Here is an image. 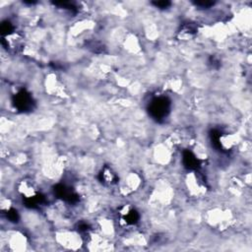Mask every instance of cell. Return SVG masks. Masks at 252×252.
I'll return each mask as SVG.
<instances>
[{
	"instance_id": "obj_1",
	"label": "cell",
	"mask_w": 252,
	"mask_h": 252,
	"mask_svg": "<svg viewBox=\"0 0 252 252\" xmlns=\"http://www.w3.org/2000/svg\"><path fill=\"white\" fill-rule=\"evenodd\" d=\"M56 242L67 249H78L83 245V237L72 230H60L55 233Z\"/></svg>"
}]
</instances>
